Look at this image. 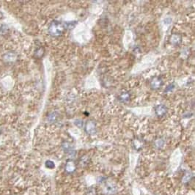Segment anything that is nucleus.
Segmentation results:
<instances>
[{"label":"nucleus","mask_w":195,"mask_h":195,"mask_svg":"<svg viewBox=\"0 0 195 195\" xmlns=\"http://www.w3.org/2000/svg\"><path fill=\"white\" fill-rule=\"evenodd\" d=\"M65 29V27L62 23L55 21L51 23L49 27V32L51 36L57 37L61 35Z\"/></svg>","instance_id":"nucleus-1"},{"label":"nucleus","mask_w":195,"mask_h":195,"mask_svg":"<svg viewBox=\"0 0 195 195\" xmlns=\"http://www.w3.org/2000/svg\"><path fill=\"white\" fill-rule=\"evenodd\" d=\"M65 170H66V172L68 174H72L76 170V163L73 160H68V161L66 162V166H65Z\"/></svg>","instance_id":"nucleus-2"},{"label":"nucleus","mask_w":195,"mask_h":195,"mask_svg":"<svg viewBox=\"0 0 195 195\" xmlns=\"http://www.w3.org/2000/svg\"><path fill=\"white\" fill-rule=\"evenodd\" d=\"M105 194L107 195H114L117 192H118V188H117L116 186L114 184L109 183L106 185L105 188Z\"/></svg>","instance_id":"nucleus-3"},{"label":"nucleus","mask_w":195,"mask_h":195,"mask_svg":"<svg viewBox=\"0 0 195 195\" xmlns=\"http://www.w3.org/2000/svg\"><path fill=\"white\" fill-rule=\"evenodd\" d=\"M85 131L89 134H93L96 131V126L94 122L89 120L87 122L85 125Z\"/></svg>","instance_id":"nucleus-4"},{"label":"nucleus","mask_w":195,"mask_h":195,"mask_svg":"<svg viewBox=\"0 0 195 195\" xmlns=\"http://www.w3.org/2000/svg\"><path fill=\"white\" fill-rule=\"evenodd\" d=\"M155 114L158 117L161 118V117L164 116L166 112V108L164 105H158L155 108Z\"/></svg>","instance_id":"nucleus-5"},{"label":"nucleus","mask_w":195,"mask_h":195,"mask_svg":"<svg viewBox=\"0 0 195 195\" xmlns=\"http://www.w3.org/2000/svg\"><path fill=\"white\" fill-rule=\"evenodd\" d=\"M161 85H162V80L161 78L159 77L154 78V79L151 81V87H152L153 89H159Z\"/></svg>","instance_id":"nucleus-6"},{"label":"nucleus","mask_w":195,"mask_h":195,"mask_svg":"<svg viewBox=\"0 0 195 195\" xmlns=\"http://www.w3.org/2000/svg\"><path fill=\"white\" fill-rule=\"evenodd\" d=\"M170 40L173 45H178L181 41V37L179 34H173L171 37Z\"/></svg>","instance_id":"nucleus-7"},{"label":"nucleus","mask_w":195,"mask_h":195,"mask_svg":"<svg viewBox=\"0 0 195 195\" xmlns=\"http://www.w3.org/2000/svg\"><path fill=\"white\" fill-rule=\"evenodd\" d=\"M120 98V101H123V102H126V101H129L130 98L129 93L127 92H124L121 93Z\"/></svg>","instance_id":"nucleus-8"},{"label":"nucleus","mask_w":195,"mask_h":195,"mask_svg":"<svg viewBox=\"0 0 195 195\" xmlns=\"http://www.w3.org/2000/svg\"><path fill=\"white\" fill-rule=\"evenodd\" d=\"M45 166L49 169H53V168H55V163H54L52 161L48 160V161H46V162H45Z\"/></svg>","instance_id":"nucleus-9"},{"label":"nucleus","mask_w":195,"mask_h":195,"mask_svg":"<svg viewBox=\"0 0 195 195\" xmlns=\"http://www.w3.org/2000/svg\"><path fill=\"white\" fill-rule=\"evenodd\" d=\"M87 195H96V190H95L93 187L89 188L87 192Z\"/></svg>","instance_id":"nucleus-10"},{"label":"nucleus","mask_w":195,"mask_h":195,"mask_svg":"<svg viewBox=\"0 0 195 195\" xmlns=\"http://www.w3.org/2000/svg\"><path fill=\"white\" fill-rule=\"evenodd\" d=\"M190 179H191V175L189 174V173H188V174H186L185 176L183 177V182H184V183H186V182H188Z\"/></svg>","instance_id":"nucleus-11"},{"label":"nucleus","mask_w":195,"mask_h":195,"mask_svg":"<svg viewBox=\"0 0 195 195\" xmlns=\"http://www.w3.org/2000/svg\"><path fill=\"white\" fill-rule=\"evenodd\" d=\"M163 145H164V141L163 140H160L159 141H157L156 145H157L158 148H161V147L163 146Z\"/></svg>","instance_id":"nucleus-12"}]
</instances>
